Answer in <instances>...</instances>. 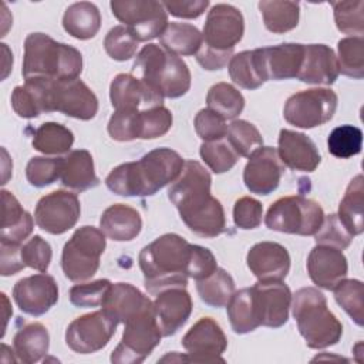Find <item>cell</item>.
<instances>
[{
	"label": "cell",
	"mask_w": 364,
	"mask_h": 364,
	"mask_svg": "<svg viewBox=\"0 0 364 364\" xmlns=\"http://www.w3.org/2000/svg\"><path fill=\"white\" fill-rule=\"evenodd\" d=\"M200 158L215 173H223L230 171L239 161V155L230 146L226 138L203 142L200 145Z\"/></svg>",
	"instance_id": "47"
},
{
	"label": "cell",
	"mask_w": 364,
	"mask_h": 364,
	"mask_svg": "<svg viewBox=\"0 0 364 364\" xmlns=\"http://www.w3.org/2000/svg\"><path fill=\"white\" fill-rule=\"evenodd\" d=\"M61 183L73 191L82 192L100 183L94 169L92 155L87 149H74L63 158Z\"/></svg>",
	"instance_id": "31"
},
{
	"label": "cell",
	"mask_w": 364,
	"mask_h": 364,
	"mask_svg": "<svg viewBox=\"0 0 364 364\" xmlns=\"http://www.w3.org/2000/svg\"><path fill=\"white\" fill-rule=\"evenodd\" d=\"M107 246L105 235L94 226L78 228L63 247L61 267L71 282L91 279L98 267L100 257Z\"/></svg>",
	"instance_id": "8"
},
{
	"label": "cell",
	"mask_w": 364,
	"mask_h": 364,
	"mask_svg": "<svg viewBox=\"0 0 364 364\" xmlns=\"http://www.w3.org/2000/svg\"><path fill=\"white\" fill-rule=\"evenodd\" d=\"M100 228L109 239L115 242H128L139 235L142 219L136 209L124 203H115L102 212Z\"/></svg>",
	"instance_id": "29"
},
{
	"label": "cell",
	"mask_w": 364,
	"mask_h": 364,
	"mask_svg": "<svg viewBox=\"0 0 364 364\" xmlns=\"http://www.w3.org/2000/svg\"><path fill=\"white\" fill-rule=\"evenodd\" d=\"M334 299L357 326L364 324V287L357 279H343L334 289Z\"/></svg>",
	"instance_id": "43"
},
{
	"label": "cell",
	"mask_w": 364,
	"mask_h": 364,
	"mask_svg": "<svg viewBox=\"0 0 364 364\" xmlns=\"http://www.w3.org/2000/svg\"><path fill=\"white\" fill-rule=\"evenodd\" d=\"M20 256L24 267H31L40 273H46L51 262V246L41 236L34 235L21 245Z\"/></svg>",
	"instance_id": "52"
},
{
	"label": "cell",
	"mask_w": 364,
	"mask_h": 364,
	"mask_svg": "<svg viewBox=\"0 0 364 364\" xmlns=\"http://www.w3.org/2000/svg\"><path fill=\"white\" fill-rule=\"evenodd\" d=\"M250 304L257 326L282 327L289 320L291 291L283 282H257L249 287Z\"/></svg>",
	"instance_id": "16"
},
{
	"label": "cell",
	"mask_w": 364,
	"mask_h": 364,
	"mask_svg": "<svg viewBox=\"0 0 364 364\" xmlns=\"http://www.w3.org/2000/svg\"><path fill=\"white\" fill-rule=\"evenodd\" d=\"M132 75L162 98H179L191 88V71L186 63L155 43L144 46L138 53Z\"/></svg>",
	"instance_id": "4"
},
{
	"label": "cell",
	"mask_w": 364,
	"mask_h": 364,
	"mask_svg": "<svg viewBox=\"0 0 364 364\" xmlns=\"http://www.w3.org/2000/svg\"><path fill=\"white\" fill-rule=\"evenodd\" d=\"M337 94L330 88H310L290 95L283 108L284 119L299 128L328 122L337 109Z\"/></svg>",
	"instance_id": "11"
},
{
	"label": "cell",
	"mask_w": 364,
	"mask_h": 364,
	"mask_svg": "<svg viewBox=\"0 0 364 364\" xmlns=\"http://www.w3.org/2000/svg\"><path fill=\"white\" fill-rule=\"evenodd\" d=\"M263 206L262 203L250 196H242L235 202L233 206V222L237 228L249 230L255 229L262 223Z\"/></svg>",
	"instance_id": "56"
},
{
	"label": "cell",
	"mask_w": 364,
	"mask_h": 364,
	"mask_svg": "<svg viewBox=\"0 0 364 364\" xmlns=\"http://www.w3.org/2000/svg\"><path fill=\"white\" fill-rule=\"evenodd\" d=\"M338 71L347 77L361 80L364 77V40L363 37H346L337 43Z\"/></svg>",
	"instance_id": "41"
},
{
	"label": "cell",
	"mask_w": 364,
	"mask_h": 364,
	"mask_svg": "<svg viewBox=\"0 0 364 364\" xmlns=\"http://www.w3.org/2000/svg\"><path fill=\"white\" fill-rule=\"evenodd\" d=\"M340 222L351 236L363 233L364 216V179L363 175L354 176L338 205L337 213Z\"/></svg>",
	"instance_id": "34"
},
{
	"label": "cell",
	"mask_w": 364,
	"mask_h": 364,
	"mask_svg": "<svg viewBox=\"0 0 364 364\" xmlns=\"http://www.w3.org/2000/svg\"><path fill=\"white\" fill-rule=\"evenodd\" d=\"M193 125L196 134L205 142L218 141L226 136V119H223L220 115H218L209 108H203L196 114Z\"/></svg>",
	"instance_id": "55"
},
{
	"label": "cell",
	"mask_w": 364,
	"mask_h": 364,
	"mask_svg": "<svg viewBox=\"0 0 364 364\" xmlns=\"http://www.w3.org/2000/svg\"><path fill=\"white\" fill-rule=\"evenodd\" d=\"M196 290L205 304L225 307L235 293V280L225 269L216 267L208 277L196 280Z\"/></svg>",
	"instance_id": "37"
},
{
	"label": "cell",
	"mask_w": 364,
	"mask_h": 364,
	"mask_svg": "<svg viewBox=\"0 0 364 364\" xmlns=\"http://www.w3.org/2000/svg\"><path fill=\"white\" fill-rule=\"evenodd\" d=\"M255 54L264 81L297 78L304 57V44L282 43L256 48Z\"/></svg>",
	"instance_id": "19"
},
{
	"label": "cell",
	"mask_w": 364,
	"mask_h": 364,
	"mask_svg": "<svg viewBox=\"0 0 364 364\" xmlns=\"http://www.w3.org/2000/svg\"><path fill=\"white\" fill-rule=\"evenodd\" d=\"M228 317L232 330L236 334H246L259 327L253 316L249 287L240 289L233 293L228 303Z\"/></svg>",
	"instance_id": "45"
},
{
	"label": "cell",
	"mask_w": 364,
	"mask_h": 364,
	"mask_svg": "<svg viewBox=\"0 0 364 364\" xmlns=\"http://www.w3.org/2000/svg\"><path fill=\"white\" fill-rule=\"evenodd\" d=\"M154 309L164 337L173 336L192 313V299L185 287H169L155 294Z\"/></svg>",
	"instance_id": "22"
},
{
	"label": "cell",
	"mask_w": 364,
	"mask_h": 364,
	"mask_svg": "<svg viewBox=\"0 0 364 364\" xmlns=\"http://www.w3.org/2000/svg\"><path fill=\"white\" fill-rule=\"evenodd\" d=\"M283 171L284 165L277 155V149L260 146L249 156L243 171V182L252 193L269 195L279 186Z\"/></svg>",
	"instance_id": "20"
},
{
	"label": "cell",
	"mask_w": 364,
	"mask_h": 364,
	"mask_svg": "<svg viewBox=\"0 0 364 364\" xmlns=\"http://www.w3.org/2000/svg\"><path fill=\"white\" fill-rule=\"evenodd\" d=\"M259 10L263 16L266 28L276 34L293 30L299 24L300 4L297 1L273 0L259 1Z\"/></svg>",
	"instance_id": "36"
},
{
	"label": "cell",
	"mask_w": 364,
	"mask_h": 364,
	"mask_svg": "<svg viewBox=\"0 0 364 364\" xmlns=\"http://www.w3.org/2000/svg\"><path fill=\"white\" fill-rule=\"evenodd\" d=\"M161 3L166 13L179 18H196L209 6L208 0H165Z\"/></svg>",
	"instance_id": "58"
},
{
	"label": "cell",
	"mask_w": 364,
	"mask_h": 364,
	"mask_svg": "<svg viewBox=\"0 0 364 364\" xmlns=\"http://www.w3.org/2000/svg\"><path fill=\"white\" fill-rule=\"evenodd\" d=\"M1 247V276H11L24 269L21 262V245L0 243Z\"/></svg>",
	"instance_id": "59"
},
{
	"label": "cell",
	"mask_w": 364,
	"mask_h": 364,
	"mask_svg": "<svg viewBox=\"0 0 364 364\" xmlns=\"http://www.w3.org/2000/svg\"><path fill=\"white\" fill-rule=\"evenodd\" d=\"M363 148V131L354 125L336 127L327 138L328 152L341 159L351 158L361 152Z\"/></svg>",
	"instance_id": "44"
},
{
	"label": "cell",
	"mask_w": 364,
	"mask_h": 364,
	"mask_svg": "<svg viewBox=\"0 0 364 364\" xmlns=\"http://www.w3.org/2000/svg\"><path fill=\"white\" fill-rule=\"evenodd\" d=\"M50 347L48 330L41 323H30L17 330L13 338V348L17 360L26 364L40 361Z\"/></svg>",
	"instance_id": "32"
},
{
	"label": "cell",
	"mask_w": 364,
	"mask_h": 364,
	"mask_svg": "<svg viewBox=\"0 0 364 364\" xmlns=\"http://www.w3.org/2000/svg\"><path fill=\"white\" fill-rule=\"evenodd\" d=\"M225 138L236 151V154L245 158H249L255 151L263 146V138L259 129L245 119L232 121L228 125Z\"/></svg>",
	"instance_id": "42"
},
{
	"label": "cell",
	"mask_w": 364,
	"mask_h": 364,
	"mask_svg": "<svg viewBox=\"0 0 364 364\" xmlns=\"http://www.w3.org/2000/svg\"><path fill=\"white\" fill-rule=\"evenodd\" d=\"M74 142L73 132L58 122H44L33 134V146L47 155H61L70 151Z\"/></svg>",
	"instance_id": "38"
},
{
	"label": "cell",
	"mask_w": 364,
	"mask_h": 364,
	"mask_svg": "<svg viewBox=\"0 0 364 364\" xmlns=\"http://www.w3.org/2000/svg\"><path fill=\"white\" fill-rule=\"evenodd\" d=\"M111 282L107 279L94 280L90 283L74 284L70 289V301L75 307H97L101 306L109 287Z\"/></svg>",
	"instance_id": "51"
},
{
	"label": "cell",
	"mask_w": 364,
	"mask_h": 364,
	"mask_svg": "<svg viewBox=\"0 0 364 364\" xmlns=\"http://www.w3.org/2000/svg\"><path fill=\"white\" fill-rule=\"evenodd\" d=\"M206 104L209 109L220 115L223 119H233L243 111L245 98L232 84L218 82L209 88Z\"/></svg>",
	"instance_id": "39"
},
{
	"label": "cell",
	"mask_w": 364,
	"mask_h": 364,
	"mask_svg": "<svg viewBox=\"0 0 364 364\" xmlns=\"http://www.w3.org/2000/svg\"><path fill=\"white\" fill-rule=\"evenodd\" d=\"M246 263L259 282H283L290 270V255L280 243L260 242L250 247Z\"/></svg>",
	"instance_id": "21"
},
{
	"label": "cell",
	"mask_w": 364,
	"mask_h": 364,
	"mask_svg": "<svg viewBox=\"0 0 364 364\" xmlns=\"http://www.w3.org/2000/svg\"><path fill=\"white\" fill-rule=\"evenodd\" d=\"M212 178L198 161H185L179 176L168 189L183 223L198 236L216 237L226 232L222 203L210 195Z\"/></svg>",
	"instance_id": "1"
},
{
	"label": "cell",
	"mask_w": 364,
	"mask_h": 364,
	"mask_svg": "<svg viewBox=\"0 0 364 364\" xmlns=\"http://www.w3.org/2000/svg\"><path fill=\"white\" fill-rule=\"evenodd\" d=\"M218 267L216 259L213 253L203 246L199 245H192V253H191V260H189V267H188V276L200 280L212 274Z\"/></svg>",
	"instance_id": "57"
},
{
	"label": "cell",
	"mask_w": 364,
	"mask_h": 364,
	"mask_svg": "<svg viewBox=\"0 0 364 364\" xmlns=\"http://www.w3.org/2000/svg\"><path fill=\"white\" fill-rule=\"evenodd\" d=\"M337 28L351 37H363L364 33V1H331Z\"/></svg>",
	"instance_id": "46"
},
{
	"label": "cell",
	"mask_w": 364,
	"mask_h": 364,
	"mask_svg": "<svg viewBox=\"0 0 364 364\" xmlns=\"http://www.w3.org/2000/svg\"><path fill=\"white\" fill-rule=\"evenodd\" d=\"M323 220V208L316 200L301 195L277 199L270 205L264 218L270 230L300 236L316 235Z\"/></svg>",
	"instance_id": "7"
},
{
	"label": "cell",
	"mask_w": 364,
	"mask_h": 364,
	"mask_svg": "<svg viewBox=\"0 0 364 364\" xmlns=\"http://www.w3.org/2000/svg\"><path fill=\"white\" fill-rule=\"evenodd\" d=\"M277 155L282 164L293 171L313 172L321 162L316 144L303 132L282 129Z\"/></svg>",
	"instance_id": "25"
},
{
	"label": "cell",
	"mask_w": 364,
	"mask_h": 364,
	"mask_svg": "<svg viewBox=\"0 0 364 364\" xmlns=\"http://www.w3.org/2000/svg\"><path fill=\"white\" fill-rule=\"evenodd\" d=\"M13 299L23 313L37 317L58 301V286L54 277L46 273L27 276L14 284Z\"/></svg>",
	"instance_id": "18"
},
{
	"label": "cell",
	"mask_w": 364,
	"mask_h": 364,
	"mask_svg": "<svg viewBox=\"0 0 364 364\" xmlns=\"http://www.w3.org/2000/svg\"><path fill=\"white\" fill-rule=\"evenodd\" d=\"M161 46L175 55H193L199 51L203 37L200 31L188 23H168L159 36Z\"/></svg>",
	"instance_id": "35"
},
{
	"label": "cell",
	"mask_w": 364,
	"mask_h": 364,
	"mask_svg": "<svg viewBox=\"0 0 364 364\" xmlns=\"http://www.w3.org/2000/svg\"><path fill=\"white\" fill-rule=\"evenodd\" d=\"M293 317L310 348H326L340 341L343 326L328 310L324 294L316 287H301L291 297Z\"/></svg>",
	"instance_id": "6"
},
{
	"label": "cell",
	"mask_w": 364,
	"mask_h": 364,
	"mask_svg": "<svg viewBox=\"0 0 364 364\" xmlns=\"http://www.w3.org/2000/svg\"><path fill=\"white\" fill-rule=\"evenodd\" d=\"M54 111L71 118L88 121L97 115L98 100L91 88L80 78H48V112Z\"/></svg>",
	"instance_id": "14"
},
{
	"label": "cell",
	"mask_w": 364,
	"mask_h": 364,
	"mask_svg": "<svg viewBox=\"0 0 364 364\" xmlns=\"http://www.w3.org/2000/svg\"><path fill=\"white\" fill-rule=\"evenodd\" d=\"M119 344L111 354L114 364H139L159 344L162 333L156 321L155 309H146L124 323Z\"/></svg>",
	"instance_id": "9"
},
{
	"label": "cell",
	"mask_w": 364,
	"mask_h": 364,
	"mask_svg": "<svg viewBox=\"0 0 364 364\" xmlns=\"http://www.w3.org/2000/svg\"><path fill=\"white\" fill-rule=\"evenodd\" d=\"M183 158L171 148H156L139 161L115 166L105 178L107 188L121 196H151L172 183L183 168Z\"/></svg>",
	"instance_id": "2"
},
{
	"label": "cell",
	"mask_w": 364,
	"mask_h": 364,
	"mask_svg": "<svg viewBox=\"0 0 364 364\" xmlns=\"http://www.w3.org/2000/svg\"><path fill=\"white\" fill-rule=\"evenodd\" d=\"M112 14L125 26L135 40L148 41L159 37L168 26V13L155 0H112Z\"/></svg>",
	"instance_id": "10"
},
{
	"label": "cell",
	"mask_w": 364,
	"mask_h": 364,
	"mask_svg": "<svg viewBox=\"0 0 364 364\" xmlns=\"http://www.w3.org/2000/svg\"><path fill=\"white\" fill-rule=\"evenodd\" d=\"M81 213L78 196L68 191H54L43 196L34 209L36 225L51 235H63L75 226Z\"/></svg>",
	"instance_id": "17"
},
{
	"label": "cell",
	"mask_w": 364,
	"mask_h": 364,
	"mask_svg": "<svg viewBox=\"0 0 364 364\" xmlns=\"http://www.w3.org/2000/svg\"><path fill=\"white\" fill-rule=\"evenodd\" d=\"M353 237L354 236L347 232L336 213L324 216L320 229L314 235V240L317 245H327L340 250L348 247Z\"/></svg>",
	"instance_id": "53"
},
{
	"label": "cell",
	"mask_w": 364,
	"mask_h": 364,
	"mask_svg": "<svg viewBox=\"0 0 364 364\" xmlns=\"http://www.w3.org/2000/svg\"><path fill=\"white\" fill-rule=\"evenodd\" d=\"M182 347L188 351L186 355L168 354L161 361H189V363H223L220 357L228 340L222 327L212 317L199 318L182 337Z\"/></svg>",
	"instance_id": "12"
},
{
	"label": "cell",
	"mask_w": 364,
	"mask_h": 364,
	"mask_svg": "<svg viewBox=\"0 0 364 364\" xmlns=\"http://www.w3.org/2000/svg\"><path fill=\"white\" fill-rule=\"evenodd\" d=\"M63 158L33 156L26 166V178L30 185L44 188L61 178Z\"/></svg>",
	"instance_id": "49"
},
{
	"label": "cell",
	"mask_w": 364,
	"mask_h": 364,
	"mask_svg": "<svg viewBox=\"0 0 364 364\" xmlns=\"http://www.w3.org/2000/svg\"><path fill=\"white\" fill-rule=\"evenodd\" d=\"M1 200L3 222L0 229V243L21 245V242L33 232V216L24 210L17 198L6 189L1 191Z\"/></svg>",
	"instance_id": "30"
},
{
	"label": "cell",
	"mask_w": 364,
	"mask_h": 364,
	"mask_svg": "<svg viewBox=\"0 0 364 364\" xmlns=\"http://www.w3.org/2000/svg\"><path fill=\"white\" fill-rule=\"evenodd\" d=\"M138 114L139 111L117 109L108 121L107 129L109 136L121 142L136 139L138 138Z\"/></svg>",
	"instance_id": "54"
},
{
	"label": "cell",
	"mask_w": 364,
	"mask_h": 364,
	"mask_svg": "<svg viewBox=\"0 0 364 364\" xmlns=\"http://www.w3.org/2000/svg\"><path fill=\"white\" fill-rule=\"evenodd\" d=\"M245 33V20L239 9L232 4H215L206 17L202 46L220 54H233L235 46Z\"/></svg>",
	"instance_id": "13"
},
{
	"label": "cell",
	"mask_w": 364,
	"mask_h": 364,
	"mask_svg": "<svg viewBox=\"0 0 364 364\" xmlns=\"http://www.w3.org/2000/svg\"><path fill=\"white\" fill-rule=\"evenodd\" d=\"M336 53L326 44L304 46V57L297 80L307 84L331 85L338 77Z\"/></svg>",
	"instance_id": "26"
},
{
	"label": "cell",
	"mask_w": 364,
	"mask_h": 364,
	"mask_svg": "<svg viewBox=\"0 0 364 364\" xmlns=\"http://www.w3.org/2000/svg\"><path fill=\"white\" fill-rule=\"evenodd\" d=\"M118 321L102 309L74 318L65 331L67 346L78 354L102 350L115 334Z\"/></svg>",
	"instance_id": "15"
},
{
	"label": "cell",
	"mask_w": 364,
	"mask_h": 364,
	"mask_svg": "<svg viewBox=\"0 0 364 364\" xmlns=\"http://www.w3.org/2000/svg\"><path fill=\"white\" fill-rule=\"evenodd\" d=\"M172 127V112L164 107H152L138 114V138L154 139L165 135Z\"/></svg>",
	"instance_id": "48"
},
{
	"label": "cell",
	"mask_w": 364,
	"mask_h": 364,
	"mask_svg": "<svg viewBox=\"0 0 364 364\" xmlns=\"http://www.w3.org/2000/svg\"><path fill=\"white\" fill-rule=\"evenodd\" d=\"M101 306L104 311L118 321V324H124L131 317L151 309L154 303L135 286L119 282L111 284Z\"/></svg>",
	"instance_id": "27"
},
{
	"label": "cell",
	"mask_w": 364,
	"mask_h": 364,
	"mask_svg": "<svg viewBox=\"0 0 364 364\" xmlns=\"http://www.w3.org/2000/svg\"><path fill=\"white\" fill-rule=\"evenodd\" d=\"M192 243L176 233H165L139 253V267L151 294L169 287H186Z\"/></svg>",
	"instance_id": "3"
},
{
	"label": "cell",
	"mask_w": 364,
	"mask_h": 364,
	"mask_svg": "<svg viewBox=\"0 0 364 364\" xmlns=\"http://www.w3.org/2000/svg\"><path fill=\"white\" fill-rule=\"evenodd\" d=\"M63 27L74 38H92L101 27V14L98 7L90 1L73 3L64 11Z\"/></svg>",
	"instance_id": "33"
},
{
	"label": "cell",
	"mask_w": 364,
	"mask_h": 364,
	"mask_svg": "<svg viewBox=\"0 0 364 364\" xmlns=\"http://www.w3.org/2000/svg\"><path fill=\"white\" fill-rule=\"evenodd\" d=\"M229 75L235 84L245 90H256L266 82L259 70L255 50L235 54L229 61Z\"/></svg>",
	"instance_id": "40"
},
{
	"label": "cell",
	"mask_w": 364,
	"mask_h": 364,
	"mask_svg": "<svg viewBox=\"0 0 364 364\" xmlns=\"http://www.w3.org/2000/svg\"><path fill=\"white\" fill-rule=\"evenodd\" d=\"M82 71L81 53L64 43H57L44 33H31L24 40L21 74L26 78L75 80Z\"/></svg>",
	"instance_id": "5"
},
{
	"label": "cell",
	"mask_w": 364,
	"mask_h": 364,
	"mask_svg": "<svg viewBox=\"0 0 364 364\" xmlns=\"http://www.w3.org/2000/svg\"><path fill=\"white\" fill-rule=\"evenodd\" d=\"M109 98L117 109L141 111L162 105L164 98L132 74H118L109 85Z\"/></svg>",
	"instance_id": "24"
},
{
	"label": "cell",
	"mask_w": 364,
	"mask_h": 364,
	"mask_svg": "<svg viewBox=\"0 0 364 364\" xmlns=\"http://www.w3.org/2000/svg\"><path fill=\"white\" fill-rule=\"evenodd\" d=\"M307 272L314 284L326 290H333L343 279H346L348 264L340 249L317 245L309 253Z\"/></svg>",
	"instance_id": "23"
},
{
	"label": "cell",
	"mask_w": 364,
	"mask_h": 364,
	"mask_svg": "<svg viewBox=\"0 0 364 364\" xmlns=\"http://www.w3.org/2000/svg\"><path fill=\"white\" fill-rule=\"evenodd\" d=\"M104 48L112 60L127 61L135 55L138 41L125 26H115L107 33Z\"/></svg>",
	"instance_id": "50"
},
{
	"label": "cell",
	"mask_w": 364,
	"mask_h": 364,
	"mask_svg": "<svg viewBox=\"0 0 364 364\" xmlns=\"http://www.w3.org/2000/svg\"><path fill=\"white\" fill-rule=\"evenodd\" d=\"M11 107L21 118H36L48 112V78H26L24 85H17L11 92Z\"/></svg>",
	"instance_id": "28"
}]
</instances>
